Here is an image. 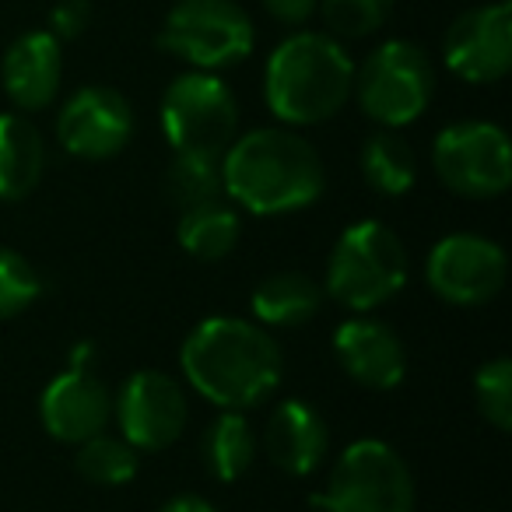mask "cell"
Instances as JSON below:
<instances>
[{
	"label": "cell",
	"mask_w": 512,
	"mask_h": 512,
	"mask_svg": "<svg viewBox=\"0 0 512 512\" xmlns=\"http://www.w3.org/2000/svg\"><path fill=\"white\" fill-rule=\"evenodd\" d=\"M179 365L193 390L221 411L264 404L285 376V355L260 323L211 316L186 334Z\"/></svg>",
	"instance_id": "obj_1"
},
{
	"label": "cell",
	"mask_w": 512,
	"mask_h": 512,
	"mask_svg": "<svg viewBox=\"0 0 512 512\" xmlns=\"http://www.w3.org/2000/svg\"><path fill=\"white\" fill-rule=\"evenodd\" d=\"M221 183L232 204L274 218L320 200L323 162L316 148L288 127H260L235 137L221 155Z\"/></svg>",
	"instance_id": "obj_2"
},
{
	"label": "cell",
	"mask_w": 512,
	"mask_h": 512,
	"mask_svg": "<svg viewBox=\"0 0 512 512\" xmlns=\"http://www.w3.org/2000/svg\"><path fill=\"white\" fill-rule=\"evenodd\" d=\"M355 85V64L334 36L295 32L271 53L264 71L267 109L288 127L327 123L344 109Z\"/></svg>",
	"instance_id": "obj_3"
},
{
	"label": "cell",
	"mask_w": 512,
	"mask_h": 512,
	"mask_svg": "<svg viewBox=\"0 0 512 512\" xmlns=\"http://www.w3.org/2000/svg\"><path fill=\"white\" fill-rule=\"evenodd\" d=\"M407 285V249L383 221H355L337 235L327 260L323 292L351 313L390 302Z\"/></svg>",
	"instance_id": "obj_4"
},
{
	"label": "cell",
	"mask_w": 512,
	"mask_h": 512,
	"mask_svg": "<svg viewBox=\"0 0 512 512\" xmlns=\"http://www.w3.org/2000/svg\"><path fill=\"white\" fill-rule=\"evenodd\" d=\"M309 502L323 512H414V477L393 446L358 439L337 456L327 488Z\"/></svg>",
	"instance_id": "obj_5"
},
{
	"label": "cell",
	"mask_w": 512,
	"mask_h": 512,
	"mask_svg": "<svg viewBox=\"0 0 512 512\" xmlns=\"http://www.w3.org/2000/svg\"><path fill=\"white\" fill-rule=\"evenodd\" d=\"M351 92L358 95V106L365 116L383 123L386 130L407 127L428 109L435 92L432 60L418 43L407 39H390L376 46L362 67H355V85Z\"/></svg>",
	"instance_id": "obj_6"
},
{
	"label": "cell",
	"mask_w": 512,
	"mask_h": 512,
	"mask_svg": "<svg viewBox=\"0 0 512 512\" xmlns=\"http://www.w3.org/2000/svg\"><path fill=\"white\" fill-rule=\"evenodd\" d=\"M158 46L197 71H225L253 53V22L235 0H179L165 15Z\"/></svg>",
	"instance_id": "obj_7"
},
{
	"label": "cell",
	"mask_w": 512,
	"mask_h": 512,
	"mask_svg": "<svg viewBox=\"0 0 512 512\" xmlns=\"http://www.w3.org/2000/svg\"><path fill=\"white\" fill-rule=\"evenodd\" d=\"M435 176L467 200L502 197L512 183V144L498 123L463 120L439 130L432 144Z\"/></svg>",
	"instance_id": "obj_8"
},
{
	"label": "cell",
	"mask_w": 512,
	"mask_h": 512,
	"mask_svg": "<svg viewBox=\"0 0 512 512\" xmlns=\"http://www.w3.org/2000/svg\"><path fill=\"white\" fill-rule=\"evenodd\" d=\"M162 130L172 151L225 155L239 130L232 88L211 71L179 74L162 95Z\"/></svg>",
	"instance_id": "obj_9"
},
{
	"label": "cell",
	"mask_w": 512,
	"mask_h": 512,
	"mask_svg": "<svg viewBox=\"0 0 512 512\" xmlns=\"http://www.w3.org/2000/svg\"><path fill=\"white\" fill-rule=\"evenodd\" d=\"M509 260L498 242L474 232L446 235L432 246L425 264V281L449 306H484L505 285Z\"/></svg>",
	"instance_id": "obj_10"
},
{
	"label": "cell",
	"mask_w": 512,
	"mask_h": 512,
	"mask_svg": "<svg viewBox=\"0 0 512 512\" xmlns=\"http://www.w3.org/2000/svg\"><path fill=\"white\" fill-rule=\"evenodd\" d=\"M113 414L130 446L144 453H162L183 435L190 407H186L183 386L169 372L141 369L120 386Z\"/></svg>",
	"instance_id": "obj_11"
},
{
	"label": "cell",
	"mask_w": 512,
	"mask_h": 512,
	"mask_svg": "<svg viewBox=\"0 0 512 512\" xmlns=\"http://www.w3.org/2000/svg\"><path fill=\"white\" fill-rule=\"evenodd\" d=\"M442 57L456 78L470 85H491L512 67V8L509 0L470 8L449 25Z\"/></svg>",
	"instance_id": "obj_12"
},
{
	"label": "cell",
	"mask_w": 512,
	"mask_h": 512,
	"mask_svg": "<svg viewBox=\"0 0 512 512\" xmlns=\"http://www.w3.org/2000/svg\"><path fill=\"white\" fill-rule=\"evenodd\" d=\"M57 137L74 158L102 162V158L120 155L130 144V137H134V109L116 88H78L60 109Z\"/></svg>",
	"instance_id": "obj_13"
},
{
	"label": "cell",
	"mask_w": 512,
	"mask_h": 512,
	"mask_svg": "<svg viewBox=\"0 0 512 512\" xmlns=\"http://www.w3.org/2000/svg\"><path fill=\"white\" fill-rule=\"evenodd\" d=\"M39 418L43 428L57 442H78L106 432L113 418V393L102 386L88 369H67L50 379V386L39 397Z\"/></svg>",
	"instance_id": "obj_14"
},
{
	"label": "cell",
	"mask_w": 512,
	"mask_h": 512,
	"mask_svg": "<svg viewBox=\"0 0 512 512\" xmlns=\"http://www.w3.org/2000/svg\"><path fill=\"white\" fill-rule=\"evenodd\" d=\"M334 355L341 369L365 390H393L407 376V351L397 330L383 320L355 316L334 330Z\"/></svg>",
	"instance_id": "obj_15"
},
{
	"label": "cell",
	"mask_w": 512,
	"mask_h": 512,
	"mask_svg": "<svg viewBox=\"0 0 512 512\" xmlns=\"http://www.w3.org/2000/svg\"><path fill=\"white\" fill-rule=\"evenodd\" d=\"M330 449V432L323 414L299 397L281 400L264 428V453L278 470L292 477H309Z\"/></svg>",
	"instance_id": "obj_16"
},
{
	"label": "cell",
	"mask_w": 512,
	"mask_h": 512,
	"mask_svg": "<svg viewBox=\"0 0 512 512\" xmlns=\"http://www.w3.org/2000/svg\"><path fill=\"white\" fill-rule=\"evenodd\" d=\"M60 74H64V53L53 32H25L4 53V92L11 95L18 109H46L60 92Z\"/></svg>",
	"instance_id": "obj_17"
},
{
	"label": "cell",
	"mask_w": 512,
	"mask_h": 512,
	"mask_svg": "<svg viewBox=\"0 0 512 512\" xmlns=\"http://www.w3.org/2000/svg\"><path fill=\"white\" fill-rule=\"evenodd\" d=\"M46 169V144L36 123L0 113V200H25Z\"/></svg>",
	"instance_id": "obj_18"
},
{
	"label": "cell",
	"mask_w": 512,
	"mask_h": 512,
	"mask_svg": "<svg viewBox=\"0 0 512 512\" xmlns=\"http://www.w3.org/2000/svg\"><path fill=\"white\" fill-rule=\"evenodd\" d=\"M253 316L260 327H302L323 306V285L302 271H278L253 288Z\"/></svg>",
	"instance_id": "obj_19"
},
{
	"label": "cell",
	"mask_w": 512,
	"mask_h": 512,
	"mask_svg": "<svg viewBox=\"0 0 512 512\" xmlns=\"http://www.w3.org/2000/svg\"><path fill=\"white\" fill-rule=\"evenodd\" d=\"M200 456L214 481H239L256 456V432L242 411H221L200 439Z\"/></svg>",
	"instance_id": "obj_20"
},
{
	"label": "cell",
	"mask_w": 512,
	"mask_h": 512,
	"mask_svg": "<svg viewBox=\"0 0 512 512\" xmlns=\"http://www.w3.org/2000/svg\"><path fill=\"white\" fill-rule=\"evenodd\" d=\"M239 214L225 200H211V204H197L179 211L176 221V239L193 260H221L235 249L239 242Z\"/></svg>",
	"instance_id": "obj_21"
},
{
	"label": "cell",
	"mask_w": 512,
	"mask_h": 512,
	"mask_svg": "<svg viewBox=\"0 0 512 512\" xmlns=\"http://www.w3.org/2000/svg\"><path fill=\"white\" fill-rule=\"evenodd\" d=\"M362 176L383 197H404L418 179V158L400 134L379 130L362 144Z\"/></svg>",
	"instance_id": "obj_22"
},
{
	"label": "cell",
	"mask_w": 512,
	"mask_h": 512,
	"mask_svg": "<svg viewBox=\"0 0 512 512\" xmlns=\"http://www.w3.org/2000/svg\"><path fill=\"white\" fill-rule=\"evenodd\" d=\"M165 193L169 200L186 211V207L225 200V183H221V155H200V151H176L165 169Z\"/></svg>",
	"instance_id": "obj_23"
},
{
	"label": "cell",
	"mask_w": 512,
	"mask_h": 512,
	"mask_svg": "<svg viewBox=\"0 0 512 512\" xmlns=\"http://www.w3.org/2000/svg\"><path fill=\"white\" fill-rule=\"evenodd\" d=\"M74 467L85 481L102 484V488H120V484H130L137 477V449L130 446L127 439H116V435H92V439L78 442V456H74Z\"/></svg>",
	"instance_id": "obj_24"
},
{
	"label": "cell",
	"mask_w": 512,
	"mask_h": 512,
	"mask_svg": "<svg viewBox=\"0 0 512 512\" xmlns=\"http://www.w3.org/2000/svg\"><path fill=\"white\" fill-rule=\"evenodd\" d=\"M474 400L481 418L498 432L512 428V362L491 358L474 372Z\"/></svg>",
	"instance_id": "obj_25"
},
{
	"label": "cell",
	"mask_w": 512,
	"mask_h": 512,
	"mask_svg": "<svg viewBox=\"0 0 512 512\" xmlns=\"http://www.w3.org/2000/svg\"><path fill=\"white\" fill-rule=\"evenodd\" d=\"M320 11L334 39H365L386 25L393 0H320Z\"/></svg>",
	"instance_id": "obj_26"
},
{
	"label": "cell",
	"mask_w": 512,
	"mask_h": 512,
	"mask_svg": "<svg viewBox=\"0 0 512 512\" xmlns=\"http://www.w3.org/2000/svg\"><path fill=\"white\" fill-rule=\"evenodd\" d=\"M43 295L36 267L18 249L0 246V320H15Z\"/></svg>",
	"instance_id": "obj_27"
},
{
	"label": "cell",
	"mask_w": 512,
	"mask_h": 512,
	"mask_svg": "<svg viewBox=\"0 0 512 512\" xmlns=\"http://www.w3.org/2000/svg\"><path fill=\"white\" fill-rule=\"evenodd\" d=\"M88 22H92V4L88 0H64V4L53 8L50 32L57 39H78L88 29Z\"/></svg>",
	"instance_id": "obj_28"
},
{
	"label": "cell",
	"mask_w": 512,
	"mask_h": 512,
	"mask_svg": "<svg viewBox=\"0 0 512 512\" xmlns=\"http://www.w3.org/2000/svg\"><path fill=\"white\" fill-rule=\"evenodd\" d=\"M320 0H264V8L271 11V18H278L281 25H302L313 18Z\"/></svg>",
	"instance_id": "obj_29"
},
{
	"label": "cell",
	"mask_w": 512,
	"mask_h": 512,
	"mask_svg": "<svg viewBox=\"0 0 512 512\" xmlns=\"http://www.w3.org/2000/svg\"><path fill=\"white\" fill-rule=\"evenodd\" d=\"M158 512H218V509L200 495H176V498H169Z\"/></svg>",
	"instance_id": "obj_30"
}]
</instances>
